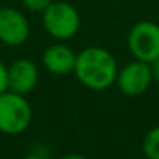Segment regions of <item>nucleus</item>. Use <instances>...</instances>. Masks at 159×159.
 Returning <instances> with one entry per match:
<instances>
[{
  "label": "nucleus",
  "mask_w": 159,
  "mask_h": 159,
  "mask_svg": "<svg viewBox=\"0 0 159 159\" xmlns=\"http://www.w3.org/2000/svg\"><path fill=\"white\" fill-rule=\"evenodd\" d=\"M42 25L55 41L66 42L75 38L81 27L78 10L69 2H53L42 13Z\"/></svg>",
  "instance_id": "nucleus-2"
},
{
  "label": "nucleus",
  "mask_w": 159,
  "mask_h": 159,
  "mask_svg": "<svg viewBox=\"0 0 159 159\" xmlns=\"http://www.w3.org/2000/svg\"><path fill=\"white\" fill-rule=\"evenodd\" d=\"M76 61V53L66 42L56 41L48 45L42 53V64L47 72L56 76H66L73 73Z\"/></svg>",
  "instance_id": "nucleus-8"
},
{
  "label": "nucleus",
  "mask_w": 159,
  "mask_h": 159,
  "mask_svg": "<svg viewBox=\"0 0 159 159\" xmlns=\"http://www.w3.org/2000/svg\"><path fill=\"white\" fill-rule=\"evenodd\" d=\"M33 119V109L27 95L7 91L0 94V133L17 136L28 129Z\"/></svg>",
  "instance_id": "nucleus-3"
},
{
  "label": "nucleus",
  "mask_w": 159,
  "mask_h": 159,
  "mask_svg": "<svg viewBox=\"0 0 159 159\" xmlns=\"http://www.w3.org/2000/svg\"><path fill=\"white\" fill-rule=\"evenodd\" d=\"M153 83V76L150 70V64L142 61H131L119 69L116 86L117 89L128 97H137L145 94Z\"/></svg>",
  "instance_id": "nucleus-5"
},
{
  "label": "nucleus",
  "mask_w": 159,
  "mask_h": 159,
  "mask_svg": "<svg viewBox=\"0 0 159 159\" xmlns=\"http://www.w3.org/2000/svg\"><path fill=\"white\" fill-rule=\"evenodd\" d=\"M20 159H45V157L41 156V154H38V153H31V154H27V156H24Z\"/></svg>",
  "instance_id": "nucleus-14"
},
{
  "label": "nucleus",
  "mask_w": 159,
  "mask_h": 159,
  "mask_svg": "<svg viewBox=\"0 0 159 159\" xmlns=\"http://www.w3.org/2000/svg\"><path fill=\"white\" fill-rule=\"evenodd\" d=\"M10 91V83H8V66L0 61V94Z\"/></svg>",
  "instance_id": "nucleus-11"
},
{
  "label": "nucleus",
  "mask_w": 159,
  "mask_h": 159,
  "mask_svg": "<svg viewBox=\"0 0 159 159\" xmlns=\"http://www.w3.org/2000/svg\"><path fill=\"white\" fill-rule=\"evenodd\" d=\"M53 0H20L24 10L33 14H42Z\"/></svg>",
  "instance_id": "nucleus-10"
},
{
  "label": "nucleus",
  "mask_w": 159,
  "mask_h": 159,
  "mask_svg": "<svg viewBox=\"0 0 159 159\" xmlns=\"http://www.w3.org/2000/svg\"><path fill=\"white\" fill-rule=\"evenodd\" d=\"M39 81L38 66L28 58H19L8 66V83L10 91L28 95L34 91Z\"/></svg>",
  "instance_id": "nucleus-7"
},
{
  "label": "nucleus",
  "mask_w": 159,
  "mask_h": 159,
  "mask_svg": "<svg viewBox=\"0 0 159 159\" xmlns=\"http://www.w3.org/2000/svg\"><path fill=\"white\" fill-rule=\"evenodd\" d=\"M150 70H151V76H153V83H159V58L154 59L153 62H150Z\"/></svg>",
  "instance_id": "nucleus-12"
},
{
  "label": "nucleus",
  "mask_w": 159,
  "mask_h": 159,
  "mask_svg": "<svg viewBox=\"0 0 159 159\" xmlns=\"http://www.w3.org/2000/svg\"><path fill=\"white\" fill-rule=\"evenodd\" d=\"M119 66L116 56L105 47H86L76 53L73 73L84 88L102 92L116 84Z\"/></svg>",
  "instance_id": "nucleus-1"
},
{
  "label": "nucleus",
  "mask_w": 159,
  "mask_h": 159,
  "mask_svg": "<svg viewBox=\"0 0 159 159\" xmlns=\"http://www.w3.org/2000/svg\"><path fill=\"white\" fill-rule=\"evenodd\" d=\"M142 151L147 159H159V125L153 126L142 140Z\"/></svg>",
  "instance_id": "nucleus-9"
},
{
  "label": "nucleus",
  "mask_w": 159,
  "mask_h": 159,
  "mask_svg": "<svg viewBox=\"0 0 159 159\" xmlns=\"http://www.w3.org/2000/svg\"><path fill=\"white\" fill-rule=\"evenodd\" d=\"M59 159H88V157L84 154H80V153H69V154H66Z\"/></svg>",
  "instance_id": "nucleus-13"
},
{
  "label": "nucleus",
  "mask_w": 159,
  "mask_h": 159,
  "mask_svg": "<svg viewBox=\"0 0 159 159\" xmlns=\"http://www.w3.org/2000/svg\"><path fill=\"white\" fill-rule=\"evenodd\" d=\"M30 38L27 16L13 7L0 8V42L7 47H20Z\"/></svg>",
  "instance_id": "nucleus-6"
},
{
  "label": "nucleus",
  "mask_w": 159,
  "mask_h": 159,
  "mask_svg": "<svg viewBox=\"0 0 159 159\" xmlns=\"http://www.w3.org/2000/svg\"><path fill=\"white\" fill-rule=\"evenodd\" d=\"M129 53L142 62H153L159 58V24L153 20L136 22L126 38Z\"/></svg>",
  "instance_id": "nucleus-4"
}]
</instances>
